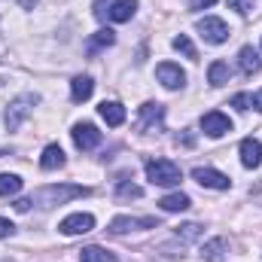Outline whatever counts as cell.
<instances>
[{"instance_id": "obj_19", "label": "cell", "mask_w": 262, "mask_h": 262, "mask_svg": "<svg viewBox=\"0 0 262 262\" xmlns=\"http://www.w3.org/2000/svg\"><path fill=\"white\" fill-rule=\"evenodd\" d=\"M189 195H183V192H171V195H165L159 201V207L162 210H168V213H183V210H189Z\"/></svg>"}, {"instance_id": "obj_5", "label": "cell", "mask_w": 262, "mask_h": 262, "mask_svg": "<svg viewBox=\"0 0 262 262\" xmlns=\"http://www.w3.org/2000/svg\"><path fill=\"white\" fill-rule=\"evenodd\" d=\"M201 131H204L207 137H223V134L232 131V119H229L226 113H220V110H210V113L201 116Z\"/></svg>"}, {"instance_id": "obj_20", "label": "cell", "mask_w": 262, "mask_h": 262, "mask_svg": "<svg viewBox=\"0 0 262 262\" xmlns=\"http://www.w3.org/2000/svg\"><path fill=\"white\" fill-rule=\"evenodd\" d=\"M113 259H116V256H113L107 247H98V244L79 250V262H113Z\"/></svg>"}, {"instance_id": "obj_12", "label": "cell", "mask_w": 262, "mask_h": 262, "mask_svg": "<svg viewBox=\"0 0 262 262\" xmlns=\"http://www.w3.org/2000/svg\"><path fill=\"white\" fill-rule=\"evenodd\" d=\"M238 149H241V165L244 168H259L262 165V143L256 137H244Z\"/></svg>"}, {"instance_id": "obj_10", "label": "cell", "mask_w": 262, "mask_h": 262, "mask_svg": "<svg viewBox=\"0 0 262 262\" xmlns=\"http://www.w3.org/2000/svg\"><path fill=\"white\" fill-rule=\"evenodd\" d=\"M156 226L159 223L152 216H143V220H137V216H116L110 223V232L113 235H125V232H134V229H156Z\"/></svg>"}, {"instance_id": "obj_27", "label": "cell", "mask_w": 262, "mask_h": 262, "mask_svg": "<svg viewBox=\"0 0 262 262\" xmlns=\"http://www.w3.org/2000/svg\"><path fill=\"white\" fill-rule=\"evenodd\" d=\"M229 6H232V9H238L241 15H247V12L253 9V0H229Z\"/></svg>"}, {"instance_id": "obj_21", "label": "cell", "mask_w": 262, "mask_h": 262, "mask_svg": "<svg viewBox=\"0 0 262 262\" xmlns=\"http://www.w3.org/2000/svg\"><path fill=\"white\" fill-rule=\"evenodd\" d=\"M229 76H232V70H229L226 61H213V64L207 67V82H210V85H226Z\"/></svg>"}, {"instance_id": "obj_4", "label": "cell", "mask_w": 262, "mask_h": 262, "mask_svg": "<svg viewBox=\"0 0 262 262\" xmlns=\"http://www.w3.org/2000/svg\"><path fill=\"white\" fill-rule=\"evenodd\" d=\"M198 34H201L207 43L220 46V43L229 40V25H226L223 18H216V15H204V18L198 21Z\"/></svg>"}, {"instance_id": "obj_16", "label": "cell", "mask_w": 262, "mask_h": 262, "mask_svg": "<svg viewBox=\"0 0 262 262\" xmlns=\"http://www.w3.org/2000/svg\"><path fill=\"white\" fill-rule=\"evenodd\" d=\"M134 12H137V0H113L110 9H107V15L113 21H131Z\"/></svg>"}, {"instance_id": "obj_28", "label": "cell", "mask_w": 262, "mask_h": 262, "mask_svg": "<svg viewBox=\"0 0 262 262\" xmlns=\"http://www.w3.org/2000/svg\"><path fill=\"white\" fill-rule=\"evenodd\" d=\"M12 229H15V226H12L6 216H0V238H9V235H12Z\"/></svg>"}, {"instance_id": "obj_1", "label": "cell", "mask_w": 262, "mask_h": 262, "mask_svg": "<svg viewBox=\"0 0 262 262\" xmlns=\"http://www.w3.org/2000/svg\"><path fill=\"white\" fill-rule=\"evenodd\" d=\"M146 180L152 186H177L183 180V171L171 159H149L146 162Z\"/></svg>"}, {"instance_id": "obj_23", "label": "cell", "mask_w": 262, "mask_h": 262, "mask_svg": "<svg viewBox=\"0 0 262 262\" xmlns=\"http://www.w3.org/2000/svg\"><path fill=\"white\" fill-rule=\"evenodd\" d=\"M18 189H21V177H15V174H0V195L3 198L18 195Z\"/></svg>"}, {"instance_id": "obj_8", "label": "cell", "mask_w": 262, "mask_h": 262, "mask_svg": "<svg viewBox=\"0 0 262 262\" xmlns=\"http://www.w3.org/2000/svg\"><path fill=\"white\" fill-rule=\"evenodd\" d=\"M162 122H165V107L162 104H152L149 101V104L140 107V122H137L140 131H146V134L149 131H162Z\"/></svg>"}, {"instance_id": "obj_2", "label": "cell", "mask_w": 262, "mask_h": 262, "mask_svg": "<svg viewBox=\"0 0 262 262\" xmlns=\"http://www.w3.org/2000/svg\"><path fill=\"white\" fill-rule=\"evenodd\" d=\"M89 195V189L85 186H73V183H67V186H43L34 201L40 204V207H52V204H64V201H73V198H82Z\"/></svg>"}, {"instance_id": "obj_26", "label": "cell", "mask_w": 262, "mask_h": 262, "mask_svg": "<svg viewBox=\"0 0 262 262\" xmlns=\"http://www.w3.org/2000/svg\"><path fill=\"white\" fill-rule=\"evenodd\" d=\"M232 107H235V110H250V95H247V92L235 95V98H232Z\"/></svg>"}, {"instance_id": "obj_31", "label": "cell", "mask_w": 262, "mask_h": 262, "mask_svg": "<svg viewBox=\"0 0 262 262\" xmlns=\"http://www.w3.org/2000/svg\"><path fill=\"white\" fill-rule=\"evenodd\" d=\"M31 204H34V198H18V201H15V210H21V213H25Z\"/></svg>"}, {"instance_id": "obj_18", "label": "cell", "mask_w": 262, "mask_h": 262, "mask_svg": "<svg viewBox=\"0 0 262 262\" xmlns=\"http://www.w3.org/2000/svg\"><path fill=\"white\" fill-rule=\"evenodd\" d=\"M226 250H229L226 238H213V241L201 244V256H204V262H223L226 259Z\"/></svg>"}, {"instance_id": "obj_30", "label": "cell", "mask_w": 262, "mask_h": 262, "mask_svg": "<svg viewBox=\"0 0 262 262\" xmlns=\"http://www.w3.org/2000/svg\"><path fill=\"white\" fill-rule=\"evenodd\" d=\"M216 0H189V9H204V6H213Z\"/></svg>"}, {"instance_id": "obj_32", "label": "cell", "mask_w": 262, "mask_h": 262, "mask_svg": "<svg viewBox=\"0 0 262 262\" xmlns=\"http://www.w3.org/2000/svg\"><path fill=\"white\" fill-rule=\"evenodd\" d=\"M18 3H21L25 9H34V6H37V0H18Z\"/></svg>"}, {"instance_id": "obj_7", "label": "cell", "mask_w": 262, "mask_h": 262, "mask_svg": "<svg viewBox=\"0 0 262 262\" xmlns=\"http://www.w3.org/2000/svg\"><path fill=\"white\" fill-rule=\"evenodd\" d=\"M70 134H73V143H76V149H82V152H85V149H95V146L101 143V131L95 128L92 122H76Z\"/></svg>"}, {"instance_id": "obj_11", "label": "cell", "mask_w": 262, "mask_h": 262, "mask_svg": "<svg viewBox=\"0 0 262 262\" xmlns=\"http://www.w3.org/2000/svg\"><path fill=\"white\" fill-rule=\"evenodd\" d=\"M156 76H159V82L165 89H180L186 82V73L180 70V64H171V61H162V64L156 67Z\"/></svg>"}, {"instance_id": "obj_6", "label": "cell", "mask_w": 262, "mask_h": 262, "mask_svg": "<svg viewBox=\"0 0 262 262\" xmlns=\"http://www.w3.org/2000/svg\"><path fill=\"white\" fill-rule=\"evenodd\" d=\"M95 229V216L92 213H70L58 223V232L61 235H85Z\"/></svg>"}, {"instance_id": "obj_22", "label": "cell", "mask_w": 262, "mask_h": 262, "mask_svg": "<svg viewBox=\"0 0 262 262\" xmlns=\"http://www.w3.org/2000/svg\"><path fill=\"white\" fill-rule=\"evenodd\" d=\"M116 43V34L110 31V28H101L92 40H89V52H98V49H104V46H113Z\"/></svg>"}, {"instance_id": "obj_17", "label": "cell", "mask_w": 262, "mask_h": 262, "mask_svg": "<svg viewBox=\"0 0 262 262\" xmlns=\"http://www.w3.org/2000/svg\"><path fill=\"white\" fill-rule=\"evenodd\" d=\"M64 165V149L58 146V143H49L46 149H43V156H40V168L43 171H55V168H61Z\"/></svg>"}, {"instance_id": "obj_24", "label": "cell", "mask_w": 262, "mask_h": 262, "mask_svg": "<svg viewBox=\"0 0 262 262\" xmlns=\"http://www.w3.org/2000/svg\"><path fill=\"white\" fill-rule=\"evenodd\" d=\"M174 49H177V52H183V55H186V58H192V61L198 58L195 46H192V40H189L186 34H180V37H174Z\"/></svg>"}, {"instance_id": "obj_3", "label": "cell", "mask_w": 262, "mask_h": 262, "mask_svg": "<svg viewBox=\"0 0 262 262\" xmlns=\"http://www.w3.org/2000/svg\"><path fill=\"white\" fill-rule=\"evenodd\" d=\"M37 101H40L37 95H21V98H15V101L6 107V116H3V119H6V128L9 131L18 128V125L28 119V113H31V107H34Z\"/></svg>"}, {"instance_id": "obj_14", "label": "cell", "mask_w": 262, "mask_h": 262, "mask_svg": "<svg viewBox=\"0 0 262 262\" xmlns=\"http://www.w3.org/2000/svg\"><path fill=\"white\" fill-rule=\"evenodd\" d=\"M238 67H241V73H247V76L259 73V70H262V58H259V52H256L253 46H244V49L238 52Z\"/></svg>"}, {"instance_id": "obj_29", "label": "cell", "mask_w": 262, "mask_h": 262, "mask_svg": "<svg viewBox=\"0 0 262 262\" xmlns=\"http://www.w3.org/2000/svg\"><path fill=\"white\" fill-rule=\"evenodd\" d=\"M250 107H256V110L262 113V89H259V92H253V95H250Z\"/></svg>"}, {"instance_id": "obj_15", "label": "cell", "mask_w": 262, "mask_h": 262, "mask_svg": "<svg viewBox=\"0 0 262 262\" xmlns=\"http://www.w3.org/2000/svg\"><path fill=\"white\" fill-rule=\"evenodd\" d=\"M92 92H95L92 76H73V82H70V98H73V104L89 101V98H92Z\"/></svg>"}, {"instance_id": "obj_9", "label": "cell", "mask_w": 262, "mask_h": 262, "mask_svg": "<svg viewBox=\"0 0 262 262\" xmlns=\"http://www.w3.org/2000/svg\"><path fill=\"white\" fill-rule=\"evenodd\" d=\"M192 180L201 183L204 189H229V186H232V180H229L226 174L213 171V168H192Z\"/></svg>"}, {"instance_id": "obj_13", "label": "cell", "mask_w": 262, "mask_h": 262, "mask_svg": "<svg viewBox=\"0 0 262 262\" xmlns=\"http://www.w3.org/2000/svg\"><path fill=\"white\" fill-rule=\"evenodd\" d=\"M98 113H101V119H104L110 128H119V125L125 122V107H122L119 101H104V104L98 107Z\"/></svg>"}, {"instance_id": "obj_25", "label": "cell", "mask_w": 262, "mask_h": 262, "mask_svg": "<svg viewBox=\"0 0 262 262\" xmlns=\"http://www.w3.org/2000/svg\"><path fill=\"white\" fill-rule=\"evenodd\" d=\"M140 195H143V189H140V186H134V183H125V180L119 183V198H140Z\"/></svg>"}]
</instances>
